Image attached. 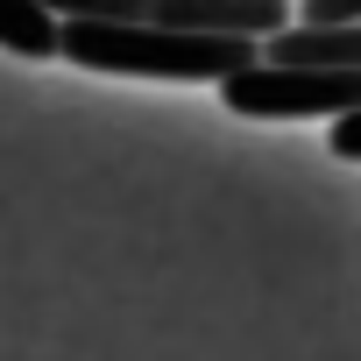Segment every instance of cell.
I'll return each mask as SVG.
<instances>
[{
	"label": "cell",
	"instance_id": "6da1fadb",
	"mask_svg": "<svg viewBox=\"0 0 361 361\" xmlns=\"http://www.w3.org/2000/svg\"><path fill=\"white\" fill-rule=\"evenodd\" d=\"M64 57L85 71L114 78H206L227 85L234 71L262 64V43L248 36H199V29H170V22H64Z\"/></svg>",
	"mask_w": 361,
	"mask_h": 361
},
{
	"label": "cell",
	"instance_id": "7a4b0ae2",
	"mask_svg": "<svg viewBox=\"0 0 361 361\" xmlns=\"http://www.w3.org/2000/svg\"><path fill=\"white\" fill-rule=\"evenodd\" d=\"M220 106L227 114H248V121H312V114H354L361 106V71H305V64H255V71H234L220 85Z\"/></svg>",
	"mask_w": 361,
	"mask_h": 361
},
{
	"label": "cell",
	"instance_id": "3957f363",
	"mask_svg": "<svg viewBox=\"0 0 361 361\" xmlns=\"http://www.w3.org/2000/svg\"><path fill=\"white\" fill-rule=\"evenodd\" d=\"M149 22L199 29V36H248V43H269L276 29H290V0H156Z\"/></svg>",
	"mask_w": 361,
	"mask_h": 361
},
{
	"label": "cell",
	"instance_id": "277c9868",
	"mask_svg": "<svg viewBox=\"0 0 361 361\" xmlns=\"http://www.w3.org/2000/svg\"><path fill=\"white\" fill-rule=\"evenodd\" d=\"M262 57L305 71H361V22H290L262 43Z\"/></svg>",
	"mask_w": 361,
	"mask_h": 361
},
{
	"label": "cell",
	"instance_id": "5b68a950",
	"mask_svg": "<svg viewBox=\"0 0 361 361\" xmlns=\"http://www.w3.org/2000/svg\"><path fill=\"white\" fill-rule=\"evenodd\" d=\"M0 50L15 57H64V22L43 0H0Z\"/></svg>",
	"mask_w": 361,
	"mask_h": 361
},
{
	"label": "cell",
	"instance_id": "8992f818",
	"mask_svg": "<svg viewBox=\"0 0 361 361\" xmlns=\"http://www.w3.org/2000/svg\"><path fill=\"white\" fill-rule=\"evenodd\" d=\"M57 22H149L156 0H43Z\"/></svg>",
	"mask_w": 361,
	"mask_h": 361
},
{
	"label": "cell",
	"instance_id": "52a82bcc",
	"mask_svg": "<svg viewBox=\"0 0 361 361\" xmlns=\"http://www.w3.org/2000/svg\"><path fill=\"white\" fill-rule=\"evenodd\" d=\"M298 22H361V0H298Z\"/></svg>",
	"mask_w": 361,
	"mask_h": 361
},
{
	"label": "cell",
	"instance_id": "ba28073f",
	"mask_svg": "<svg viewBox=\"0 0 361 361\" xmlns=\"http://www.w3.org/2000/svg\"><path fill=\"white\" fill-rule=\"evenodd\" d=\"M333 156H347V163H361V106L333 121Z\"/></svg>",
	"mask_w": 361,
	"mask_h": 361
}]
</instances>
